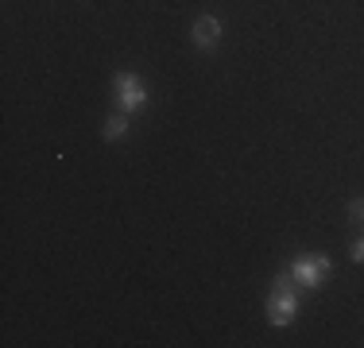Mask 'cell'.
Returning a JSON list of instances; mask_svg holds the SVG:
<instances>
[{"label":"cell","instance_id":"cell-1","mask_svg":"<svg viewBox=\"0 0 364 348\" xmlns=\"http://www.w3.org/2000/svg\"><path fill=\"white\" fill-rule=\"evenodd\" d=\"M294 313H299V283L287 275H279L272 283V294H267V321H272L275 329H287L294 321Z\"/></svg>","mask_w":364,"mask_h":348},{"label":"cell","instance_id":"cell-2","mask_svg":"<svg viewBox=\"0 0 364 348\" xmlns=\"http://www.w3.org/2000/svg\"><path fill=\"white\" fill-rule=\"evenodd\" d=\"M329 271H333V259L329 256H294L291 259V278L302 286V290H318V286L329 278Z\"/></svg>","mask_w":364,"mask_h":348},{"label":"cell","instance_id":"cell-3","mask_svg":"<svg viewBox=\"0 0 364 348\" xmlns=\"http://www.w3.org/2000/svg\"><path fill=\"white\" fill-rule=\"evenodd\" d=\"M112 97H117L120 112H140L144 104H147V85L140 82V74L120 70V74L112 77Z\"/></svg>","mask_w":364,"mask_h":348},{"label":"cell","instance_id":"cell-4","mask_svg":"<svg viewBox=\"0 0 364 348\" xmlns=\"http://www.w3.org/2000/svg\"><path fill=\"white\" fill-rule=\"evenodd\" d=\"M190 39H194L198 50H213L221 43V20H218V16H198Z\"/></svg>","mask_w":364,"mask_h":348},{"label":"cell","instance_id":"cell-5","mask_svg":"<svg viewBox=\"0 0 364 348\" xmlns=\"http://www.w3.org/2000/svg\"><path fill=\"white\" fill-rule=\"evenodd\" d=\"M124 132H128V112H112L105 120V139L117 143V139H124Z\"/></svg>","mask_w":364,"mask_h":348},{"label":"cell","instance_id":"cell-6","mask_svg":"<svg viewBox=\"0 0 364 348\" xmlns=\"http://www.w3.org/2000/svg\"><path fill=\"white\" fill-rule=\"evenodd\" d=\"M349 217H353V224L364 232V197H353L349 202Z\"/></svg>","mask_w":364,"mask_h":348},{"label":"cell","instance_id":"cell-7","mask_svg":"<svg viewBox=\"0 0 364 348\" xmlns=\"http://www.w3.org/2000/svg\"><path fill=\"white\" fill-rule=\"evenodd\" d=\"M349 256H353V263H364V236H360L357 244H353V251H349Z\"/></svg>","mask_w":364,"mask_h":348}]
</instances>
